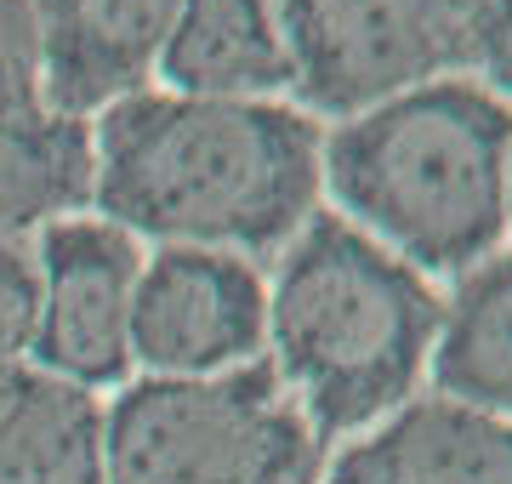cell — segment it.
I'll return each mask as SVG.
<instances>
[{
    "label": "cell",
    "mask_w": 512,
    "mask_h": 484,
    "mask_svg": "<svg viewBox=\"0 0 512 484\" xmlns=\"http://www.w3.org/2000/svg\"><path fill=\"white\" fill-rule=\"evenodd\" d=\"M319 143L279 97L137 92L92 126V211L131 240L274 257L319 211Z\"/></svg>",
    "instance_id": "1"
},
{
    "label": "cell",
    "mask_w": 512,
    "mask_h": 484,
    "mask_svg": "<svg viewBox=\"0 0 512 484\" xmlns=\"http://www.w3.org/2000/svg\"><path fill=\"white\" fill-rule=\"evenodd\" d=\"M512 103L450 75L325 131L319 183L359 234L421 280H461L507 240Z\"/></svg>",
    "instance_id": "2"
},
{
    "label": "cell",
    "mask_w": 512,
    "mask_h": 484,
    "mask_svg": "<svg viewBox=\"0 0 512 484\" xmlns=\"http://www.w3.org/2000/svg\"><path fill=\"white\" fill-rule=\"evenodd\" d=\"M444 325L439 291L336 211H313L268 285V365L319 433L353 439L410 405Z\"/></svg>",
    "instance_id": "3"
},
{
    "label": "cell",
    "mask_w": 512,
    "mask_h": 484,
    "mask_svg": "<svg viewBox=\"0 0 512 484\" xmlns=\"http://www.w3.org/2000/svg\"><path fill=\"white\" fill-rule=\"evenodd\" d=\"M325 445L268 359L137 376L103 405V484H319Z\"/></svg>",
    "instance_id": "4"
},
{
    "label": "cell",
    "mask_w": 512,
    "mask_h": 484,
    "mask_svg": "<svg viewBox=\"0 0 512 484\" xmlns=\"http://www.w3.org/2000/svg\"><path fill=\"white\" fill-rule=\"evenodd\" d=\"M302 114H353L467 75L473 0H274Z\"/></svg>",
    "instance_id": "5"
},
{
    "label": "cell",
    "mask_w": 512,
    "mask_h": 484,
    "mask_svg": "<svg viewBox=\"0 0 512 484\" xmlns=\"http://www.w3.org/2000/svg\"><path fill=\"white\" fill-rule=\"evenodd\" d=\"M40 325L35 371L86 393L131 382V302L143 280V240L103 223L97 211L57 217L35 234Z\"/></svg>",
    "instance_id": "6"
},
{
    "label": "cell",
    "mask_w": 512,
    "mask_h": 484,
    "mask_svg": "<svg viewBox=\"0 0 512 484\" xmlns=\"http://www.w3.org/2000/svg\"><path fill=\"white\" fill-rule=\"evenodd\" d=\"M268 348V285L234 251L160 245L131 302V365L143 376H222Z\"/></svg>",
    "instance_id": "7"
},
{
    "label": "cell",
    "mask_w": 512,
    "mask_h": 484,
    "mask_svg": "<svg viewBox=\"0 0 512 484\" xmlns=\"http://www.w3.org/2000/svg\"><path fill=\"white\" fill-rule=\"evenodd\" d=\"M183 0H29L40 103L69 120L148 92Z\"/></svg>",
    "instance_id": "8"
},
{
    "label": "cell",
    "mask_w": 512,
    "mask_h": 484,
    "mask_svg": "<svg viewBox=\"0 0 512 484\" xmlns=\"http://www.w3.org/2000/svg\"><path fill=\"white\" fill-rule=\"evenodd\" d=\"M319 484H512V422L461 399H410L353 433Z\"/></svg>",
    "instance_id": "9"
},
{
    "label": "cell",
    "mask_w": 512,
    "mask_h": 484,
    "mask_svg": "<svg viewBox=\"0 0 512 484\" xmlns=\"http://www.w3.org/2000/svg\"><path fill=\"white\" fill-rule=\"evenodd\" d=\"M92 211V120L40 103V86L0 92V245Z\"/></svg>",
    "instance_id": "10"
},
{
    "label": "cell",
    "mask_w": 512,
    "mask_h": 484,
    "mask_svg": "<svg viewBox=\"0 0 512 484\" xmlns=\"http://www.w3.org/2000/svg\"><path fill=\"white\" fill-rule=\"evenodd\" d=\"M154 75L177 97H279L296 86L274 0H183Z\"/></svg>",
    "instance_id": "11"
},
{
    "label": "cell",
    "mask_w": 512,
    "mask_h": 484,
    "mask_svg": "<svg viewBox=\"0 0 512 484\" xmlns=\"http://www.w3.org/2000/svg\"><path fill=\"white\" fill-rule=\"evenodd\" d=\"M0 484H103V399L23 365L0 405Z\"/></svg>",
    "instance_id": "12"
},
{
    "label": "cell",
    "mask_w": 512,
    "mask_h": 484,
    "mask_svg": "<svg viewBox=\"0 0 512 484\" xmlns=\"http://www.w3.org/2000/svg\"><path fill=\"white\" fill-rule=\"evenodd\" d=\"M427 371L444 399L495 410L512 422V257L495 251L456 280Z\"/></svg>",
    "instance_id": "13"
},
{
    "label": "cell",
    "mask_w": 512,
    "mask_h": 484,
    "mask_svg": "<svg viewBox=\"0 0 512 484\" xmlns=\"http://www.w3.org/2000/svg\"><path fill=\"white\" fill-rule=\"evenodd\" d=\"M40 325L35 245H0V371H23Z\"/></svg>",
    "instance_id": "14"
},
{
    "label": "cell",
    "mask_w": 512,
    "mask_h": 484,
    "mask_svg": "<svg viewBox=\"0 0 512 484\" xmlns=\"http://www.w3.org/2000/svg\"><path fill=\"white\" fill-rule=\"evenodd\" d=\"M467 75H484L495 97L512 103V0H473V63Z\"/></svg>",
    "instance_id": "15"
},
{
    "label": "cell",
    "mask_w": 512,
    "mask_h": 484,
    "mask_svg": "<svg viewBox=\"0 0 512 484\" xmlns=\"http://www.w3.org/2000/svg\"><path fill=\"white\" fill-rule=\"evenodd\" d=\"M6 86H40L35 80V23L29 0H0V92Z\"/></svg>",
    "instance_id": "16"
},
{
    "label": "cell",
    "mask_w": 512,
    "mask_h": 484,
    "mask_svg": "<svg viewBox=\"0 0 512 484\" xmlns=\"http://www.w3.org/2000/svg\"><path fill=\"white\" fill-rule=\"evenodd\" d=\"M18 376H23V371H0V405L12 399V388H18Z\"/></svg>",
    "instance_id": "17"
},
{
    "label": "cell",
    "mask_w": 512,
    "mask_h": 484,
    "mask_svg": "<svg viewBox=\"0 0 512 484\" xmlns=\"http://www.w3.org/2000/svg\"><path fill=\"white\" fill-rule=\"evenodd\" d=\"M507 228H512V171H507Z\"/></svg>",
    "instance_id": "18"
},
{
    "label": "cell",
    "mask_w": 512,
    "mask_h": 484,
    "mask_svg": "<svg viewBox=\"0 0 512 484\" xmlns=\"http://www.w3.org/2000/svg\"><path fill=\"white\" fill-rule=\"evenodd\" d=\"M478 6H490V0H478Z\"/></svg>",
    "instance_id": "19"
}]
</instances>
